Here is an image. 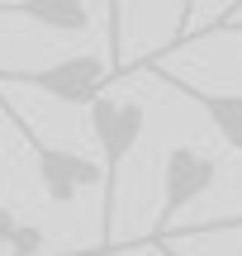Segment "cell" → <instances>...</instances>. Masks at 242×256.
<instances>
[{
  "label": "cell",
  "mask_w": 242,
  "mask_h": 256,
  "mask_svg": "<svg viewBox=\"0 0 242 256\" xmlns=\"http://www.w3.org/2000/svg\"><path fill=\"white\" fill-rule=\"evenodd\" d=\"M142 128H148V110L138 100H114L100 95L90 104V133L95 147L104 156V194H100V247L95 252H114V218H119V180H124V162L133 156V147L142 142Z\"/></svg>",
  "instance_id": "obj_1"
},
{
  "label": "cell",
  "mask_w": 242,
  "mask_h": 256,
  "mask_svg": "<svg viewBox=\"0 0 242 256\" xmlns=\"http://www.w3.org/2000/svg\"><path fill=\"white\" fill-rule=\"evenodd\" d=\"M110 81H119V76L95 52L57 57V62H48V66H28V72H5V66H0V86L38 90V95H48V100H57V104H86V110L104 95Z\"/></svg>",
  "instance_id": "obj_2"
},
{
  "label": "cell",
  "mask_w": 242,
  "mask_h": 256,
  "mask_svg": "<svg viewBox=\"0 0 242 256\" xmlns=\"http://www.w3.org/2000/svg\"><path fill=\"white\" fill-rule=\"evenodd\" d=\"M5 119L19 128L24 147L34 152V162H38V180H43V194H48L52 204H72L76 194L90 190V185H100V190H104V162H90V156H76V152H66V147L43 142V133H38L28 119H19L14 110H5Z\"/></svg>",
  "instance_id": "obj_3"
},
{
  "label": "cell",
  "mask_w": 242,
  "mask_h": 256,
  "mask_svg": "<svg viewBox=\"0 0 242 256\" xmlns=\"http://www.w3.org/2000/svg\"><path fill=\"white\" fill-rule=\"evenodd\" d=\"M218 185V162L200 147H166V162H162V209H157V232H148V242L176 232V214L186 204H195L200 194H209Z\"/></svg>",
  "instance_id": "obj_4"
},
{
  "label": "cell",
  "mask_w": 242,
  "mask_h": 256,
  "mask_svg": "<svg viewBox=\"0 0 242 256\" xmlns=\"http://www.w3.org/2000/svg\"><path fill=\"white\" fill-rule=\"evenodd\" d=\"M152 72H157L176 95H186L190 104H200V110H204V119L214 124V133L242 156V90H204V86H190V81H180V76L162 72V66H152Z\"/></svg>",
  "instance_id": "obj_5"
},
{
  "label": "cell",
  "mask_w": 242,
  "mask_h": 256,
  "mask_svg": "<svg viewBox=\"0 0 242 256\" xmlns=\"http://www.w3.org/2000/svg\"><path fill=\"white\" fill-rule=\"evenodd\" d=\"M0 19H24L48 34H86L90 0H0Z\"/></svg>",
  "instance_id": "obj_6"
},
{
  "label": "cell",
  "mask_w": 242,
  "mask_h": 256,
  "mask_svg": "<svg viewBox=\"0 0 242 256\" xmlns=\"http://www.w3.org/2000/svg\"><path fill=\"white\" fill-rule=\"evenodd\" d=\"M124 34H128V0H104V62L114 66V76L128 72V62H124Z\"/></svg>",
  "instance_id": "obj_7"
},
{
  "label": "cell",
  "mask_w": 242,
  "mask_h": 256,
  "mask_svg": "<svg viewBox=\"0 0 242 256\" xmlns=\"http://www.w3.org/2000/svg\"><path fill=\"white\" fill-rule=\"evenodd\" d=\"M214 232H242V214H233V218H209V223H195V228H176V232H166V238L190 242V238H214ZM166 238H157V242H166ZM133 247H152V242L142 238V242H133Z\"/></svg>",
  "instance_id": "obj_8"
},
{
  "label": "cell",
  "mask_w": 242,
  "mask_h": 256,
  "mask_svg": "<svg viewBox=\"0 0 242 256\" xmlns=\"http://www.w3.org/2000/svg\"><path fill=\"white\" fill-rule=\"evenodd\" d=\"M195 10H200V0H180V10H176V34H171L166 43H162L157 52L148 57V62H157V57H171L176 48H186V38L195 34Z\"/></svg>",
  "instance_id": "obj_9"
},
{
  "label": "cell",
  "mask_w": 242,
  "mask_h": 256,
  "mask_svg": "<svg viewBox=\"0 0 242 256\" xmlns=\"http://www.w3.org/2000/svg\"><path fill=\"white\" fill-rule=\"evenodd\" d=\"M10 256H43V228H34V223H19L14 242H10Z\"/></svg>",
  "instance_id": "obj_10"
},
{
  "label": "cell",
  "mask_w": 242,
  "mask_h": 256,
  "mask_svg": "<svg viewBox=\"0 0 242 256\" xmlns=\"http://www.w3.org/2000/svg\"><path fill=\"white\" fill-rule=\"evenodd\" d=\"M218 34H242V19H238V24H204V28H195L186 43H195V38H218Z\"/></svg>",
  "instance_id": "obj_11"
},
{
  "label": "cell",
  "mask_w": 242,
  "mask_h": 256,
  "mask_svg": "<svg viewBox=\"0 0 242 256\" xmlns=\"http://www.w3.org/2000/svg\"><path fill=\"white\" fill-rule=\"evenodd\" d=\"M238 14H242V0H233V5H228L224 14H214L209 24H238Z\"/></svg>",
  "instance_id": "obj_12"
},
{
  "label": "cell",
  "mask_w": 242,
  "mask_h": 256,
  "mask_svg": "<svg viewBox=\"0 0 242 256\" xmlns=\"http://www.w3.org/2000/svg\"><path fill=\"white\" fill-rule=\"evenodd\" d=\"M152 252H157V256H176V252H171V247H152Z\"/></svg>",
  "instance_id": "obj_13"
}]
</instances>
